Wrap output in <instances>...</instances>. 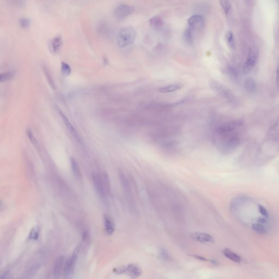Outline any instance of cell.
I'll return each mask as SVG.
<instances>
[{
	"label": "cell",
	"mask_w": 279,
	"mask_h": 279,
	"mask_svg": "<svg viewBox=\"0 0 279 279\" xmlns=\"http://www.w3.org/2000/svg\"><path fill=\"white\" fill-rule=\"evenodd\" d=\"M135 30L132 27H124L119 30L117 37V42L120 48H124L129 46L136 38Z\"/></svg>",
	"instance_id": "cell-1"
},
{
	"label": "cell",
	"mask_w": 279,
	"mask_h": 279,
	"mask_svg": "<svg viewBox=\"0 0 279 279\" xmlns=\"http://www.w3.org/2000/svg\"><path fill=\"white\" fill-rule=\"evenodd\" d=\"M208 84L210 88L221 97L231 102L235 101L236 98L232 91L220 82L211 79L209 80Z\"/></svg>",
	"instance_id": "cell-2"
},
{
	"label": "cell",
	"mask_w": 279,
	"mask_h": 279,
	"mask_svg": "<svg viewBox=\"0 0 279 279\" xmlns=\"http://www.w3.org/2000/svg\"><path fill=\"white\" fill-rule=\"evenodd\" d=\"M119 180L121 182V185L123 189V193L125 196V199L127 202L128 206L129 207L130 209L133 213L136 212V207L134 203L133 196L132 195V190L130 189L129 184L127 180V178H126L125 174L124 173L122 170H119Z\"/></svg>",
	"instance_id": "cell-3"
},
{
	"label": "cell",
	"mask_w": 279,
	"mask_h": 279,
	"mask_svg": "<svg viewBox=\"0 0 279 279\" xmlns=\"http://www.w3.org/2000/svg\"><path fill=\"white\" fill-rule=\"evenodd\" d=\"M259 57V51L255 47H253L249 51L246 62L244 64L243 73L245 75L248 74L251 71H253L257 64Z\"/></svg>",
	"instance_id": "cell-4"
},
{
	"label": "cell",
	"mask_w": 279,
	"mask_h": 279,
	"mask_svg": "<svg viewBox=\"0 0 279 279\" xmlns=\"http://www.w3.org/2000/svg\"><path fill=\"white\" fill-rule=\"evenodd\" d=\"M80 249V246L78 245L75 248V250L74 251L72 255L69 258H68L65 262L63 272L64 277H68L73 274L74 268H75V264L77 261V255H78V253L79 252Z\"/></svg>",
	"instance_id": "cell-5"
},
{
	"label": "cell",
	"mask_w": 279,
	"mask_h": 279,
	"mask_svg": "<svg viewBox=\"0 0 279 279\" xmlns=\"http://www.w3.org/2000/svg\"><path fill=\"white\" fill-rule=\"evenodd\" d=\"M243 125V122L239 119H234L220 125L217 128V132L220 134H224L233 132Z\"/></svg>",
	"instance_id": "cell-6"
},
{
	"label": "cell",
	"mask_w": 279,
	"mask_h": 279,
	"mask_svg": "<svg viewBox=\"0 0 279 279\" xmlns=\"http://www.w3.org/2000/svg\"><path fill=\"white\" fill-rule=\"evenodd\" d=\"M240 140L235 136L230 137L222 141L219 146L220 151L224 153L230 152L239 145Z\"/></svg>",
	"instance_id": "cell-7"
},
{
	"label": "cell",
	"mask_w": 279,
	"mask_h": 279,
	"mask_svg": "<svg viewBox=\"0 0 279 279\" xmlns=\"http://www.w3.org/2000/svg\"><path fill=\"white\" fill-rule=\"evenodd\" d=\"M135 11V8L127 5H119L114 9V15L118 19H123L131 15Z\"/></svg>",
	"instance_id": "cell-8"
},
{
	"label": "cell",
	"mask_w": 279,
	"mask_h": 279,
	"mask_svg": "<svg viewBox=\"0 0 279 279\" xmlns=\"http://www.w3.org/2000/svg\"><path fill=\"white\" fill-rule=\"evenodd\" d=\"M63 44V38L61 35H57L51 40L49 44V49L53 55H58L61 51Z\"/></svg>",
	"instance_id": "cell-9"
},
{
	"label": "cell",
	"mask_w": 279,
	"mask_h": 279,
	"mask_svg": "<svg viewBox=\"0 0 279 279\" xmlns=\"http://www.w3.org/2000/svg\"><path fill=\"white\" fill-rule=\"evenodd\" d=\"M93 181L98 195L101 199L104 200L105 198L106 191L103 179L99 174L95 173L93 174Z\"/></svg>",
	"instance_id": "cell-10"
},
{
	"label": "cell",
	"mask_w": 279,
	"mask_h": 279,
	"mask_svg": "<svg viewBox=\"0 0 279 279\" xmlns=\"http://www.w3.org/2000/svg\"><path fill=\"white\" fill-rule=\"evenodd\" d=\"M205 19L204 17L200 15H194L189 18L188 25L189 28L193 31L194 30H201L204 26Z\"/></svg>",
	"instance_id": "cell-11"
},
{
	"label": "cell",
	"mask_w": 279,
	"mask_h": 279,
	"mask_svg": "<svg viewBox=\"0 0 279 279\" xmlns=\"http://www.w3.org/2000/svg\"><path fill=\"white\" fill-rule=\"evenodd\" d=\"M190 237L194 241L203 244H211L214 242L213 237L206 233L193 232L190 235Z\"/></svg>",
	"instance_id": "cell-12"
},
{
	"label": "cell",
	"mask_w": 279,
	"mask_h": 279,
	"mask_svg": "<svg viewBox=\"0 0 279 279\" xmlns=\"http://www.w3.org/2000/svg\"><path fill=\"white\" fill-rule=\"evenodd\" d=\"M132 278H137L140 277L142 274L141 268L135 264H130L125 267V272Z\"/></svg>",
	"instance_id": "cell-13"
},
{
	"label": "cell",
	"mask_w": 279,
	"mask_h": 279,
	"mask_svg": "<svg viewBox=\"0 0 279 279\" xmlns=\"http://www.w3.org/2000/svg\"><path fill=\"white\" fill-rule=\"evenodd\" d=\"M64 262L65 257L63 256H59L56 260L53 269V274L56 278L59 277L62 272H63L64 267L65 264Z\"/></svg>",
	"instance_id": "cell-14"
},
{
	"label": "cell",
	"mask_w": 279,
	"mask_h": 279,
	"mask_svg": "<svg viewBox=\"0 0 279 279\" xmlns=\"http://www.w3.org/2000/svg\"><path fill=\"white\" fill-rule=\"evenodd\" d=\"M58 112H59L60 117L62 119V121L63 122L64 124V125H66L67 128L68 129L69 132H71V134H73V136H75L76 138H78V134H77V132L75 129V128L73 127L72 123L69 121L68 118L67 117L65 114H64L61 110H59V109H58Z\"/></svg>",
	"instance_id": "cell-15"
},
{
	"label": "cell",
	"mask_w": 279,
	"mask_h": 279,
	"mask_svg": "<svg viewBox=\"0 0 279 279\" xmlns=\"http://www.w3.org/2000/svg\"><path fill=\"white\" fill-rule=\"evenodd\" d=\"M183 88V85L180 84H174L163 87L159 89V92L161 93L174 92L180 90Z\"/></svg>",
	"instance_id": "cell-16"
},
{
	"label": "cell",
	"mask_w": 279,
	"mask_h": 279,
	"mask_svg": "<svg viewBox=\"0 0 279 279\" xmlns=\"http://www.w3.org/2000/svg\"><path fill=\"white\" fill-rule=\"evenodd\" d=\"M104 225L106 234L109 235H112L114 233L115 226L113 221L108 216H105L104 217Z\"/></svg>",
	"instance_id": "cell-17"
},
{
	"label": "cell",
	"mask_w": 279,
	"mask_h": 279,
	"mask_svg": "<svg viewBox=\"0 0 279 279\" xmlns=\"http://www.w3.org/2000/svg\"><path fill=\"white\" fill-rule=\"evenodd\" d=\"M223 254L227 258L235 262L239 263L242 261V258L240 256L229 249H225L223 250Z\"/></svg>",
	"instance_id": "cell-18"
},
{
	"label": "cell",
	"mask_w": 279,
	"mask_h": 279,
	"mask_svg": "<svg viewBox=\"0 0 279 279\" xmlns=\"http://www.w3.org/2000/svg\"><path fill=\"white\" fill-rule=\"evenodd\" d=\"M183 40L185 44L192 46L193 44V31L190 28L185 30L183 33Z\"/></svg>",
	"instance_id": "cell-19"
},
{
	"label": "cell",
	"mask_w": 279,
	"mask_h": 279,
	"mask_svg": "<svg viewBox=\"0 0 279 279\" xmlns=\"http://www.w3.org/2000/svg\"><path fill=\"white\" fill-rule=\"evenodd\" d=\"M244 86L249 93H254L256 90V84L252 77H248L244 81Z\"/></svg>",
	"instance_id": "cell-20"
},
{
	"label": "cell",
	"mask_w": 279,
	"mask_h": 279,
	"mask_svg": "<svg viewBox=\"0 0 279 279\" xmlns=\"http://www.w3.org/2000/svg\"><path fill=\"white\" fill-rule=\"evenodd\" d=\"M150 24L154 29H159L163 26L164 21L160 16H156L150 19Z\"/></svg>",
	"instance_id": "cell-21"
},
{
	"label": "cell",
	"mask_w": 279,
	"mask_h": 279,
	"mask_svg": "<svg viewBox=\"0 0 279 279\" xmlns=\"http://www.w3.org/2000/svg\"><path fill=\"white\" fill-rule=\"evenodd\" d=\"M71 167H72L73 174L75 176V177L77 178H81V171L80 170L79 166L77 164V161L74 158H71Z\"/></svg>",
	"instance_id": "cell-22"
},
{
	"label": "cell",
	"mask_w": 279,
	"mask_h": 279,
	"mask_svg": "<svg viewBox=\"0 0 279 279\" xmlns=\"http://www.w3.org/2000/svg\"><path fill=\"white\" fill-rule=\"evenodd\" d=\"M226 39L229 46L232 49L235 48V43L233 33L231 31H227L226 33Z\"/></svg>",
	"instance_id": "cell-23"
},
{
	"label": "cell",
	"mask_w": 279,
	"mask_h": 279,
	"mask_svg": "<svg viewBox=\"0 0 279 279\" xmlns=\"http://www.w3.org/2000/svg\"><path fill=\"white\" fill-rule=\"evenodd\" d=\"M221 7L224 11L225 13L228 15L231 10V4L229 0H219Z\"/></svg>",
	"instance_id": "cell-24"
},
{
	"label": "cell",
	"mask_w": 279,
	"mask_h": 279,
	"mask_svg": "<svg viewBox=\"0 0 279 279\" xmlns=\"http://www.w3.org/2000/svg\"><path fill=\"white\" fill-rule=\"evenodd\" d=\"M15 75L14 71H8L5 73H2L0 75V81L1 82H6L12 79Z\"/></svg>",
	"instance_id": "cell-25"
},
{
	"label": "cell",
	"mask_w": 279,
	"mask_h": 279,
	"mask_svg": "<svg viewBox=\"0 0 279 279\" xmlns=\"http://www.w3.org/2000/svg\"><path fill=\"white\" fill-rule=\"evenodd\" d=\"M252 229L255 232L259 235H264L266 233V230L263 224L260 223H254L252 225Z\"/></svg>",
	"instance_id": "cell-26"
},
{
	"label": "cell",
	"mask_w": 279,
	"mask_h": 279,
	"mask_svg": "<svg viewBox=\"0 0 279 279\" xmlns=\"http://www.w3.org/2000/svg\"><path fill=\"white\" fill-rule=\"evenodd\" d=\"M10 5L17 8H23L26 6L25 0H8Z\"/></svg>",
	"instance_id": "cell-27"
},
{
	"label": "cell",
	"mask_w": 279,
	"mask_h": 279,
	"mask_svg": "<svg viewBox=\"0 0 279 279\" xmlns=\"http://www.w3.org/2000/svg\"><path fill=\"white\" fill-rule=\"evenodd\" d=\"M61 73L65 77H68L71 75L72 73L71 66L64 62H62Z\"/></svg>",
	"instance_id": "cell-28"
},
{
	"label": "cell",
	"mask_w": 279,
	"mask_h": 279,
	"mask_svg": "<svg viewBox=\"0 0 279 279\" xmlns=\"http://www.w3.org/2000/svg\"><path fill=\"white\" fill-rule=\"evenodd\" d=\"M158 254L160 259L163 260L164 261H169L171 258L169 253L165 249L161 248L159 250Z\"/></svg>",
	"instance_id": "cell-29"
},
{
	"label": "cell",
	"mask_w": 279,
	"mask_h": 279,
	"mask_svg": "<svg viewBox=\"0 0 279 279\" xmlns=\"http://www.w3.org/2000/svg\"><path fill=\"white\" fill-rule=\"evenodd\" d=\"M103 180L104 185L105 187L106 193H110L111 192V185H110V179L109 177L108 176V174L104 172L103 174Z\"/></svg>",
	"instance_id": "cell-30"
},
{
	"label": "cell",
	"mask_w": 279,
	"mask_h": 279,
	"mask_svg": "<svg viewBox=\"0 0 279 279\" xmlns=\"http://www.w3.org/2000/svg\"><path fill=\"white\" fill-rule=\"evenodd\" d=\"M40 264H35V265L32 266L31 268L27 271L26 275V277H30L32 275L35 274V272L40 269Z\"/></svg>",
	"instance_id": "cell-31"
},
{
	"label": "cell",
	"mask_w": 279,
	"mask_h": 279,
	"mask_svg": "<svg viewBox=\"0 0 279 279\" xmlns=\"http://www.w3.org/2000/svg\"><path fill=\"white\" fill-rule=\"evenodd\" d=\"M19 25L22 29H26L30 26L31 25V20L27 18H21L19 21Z\"/></svg>",
	"instance_id": "cell-32"
},
{
	"label": "cell",
	"mask_w": 279,
	"mask_h": 279,
	"mask_svg": "<svg viewBox=\"0 0 279 279\" xmlns=\"http://www.w3.org/2000/svg\"><path fill=\"white\" fill-rule=\"evenodd\" d=\"M27 135L29 137V140H30L31 143L33 144L35 146H38V143L37 140L35 138V136H34L33 133L32 132V130L31 129H29L27 130Z\"/></svg>",
	"instance_id": "cell-33"
},
{
	"label": "cell",
	"mask_w": 279,
	"mask_h": 279,
	"mask_svg": "<svg viewBox=\"0 0 279 279\" xmlns=\"http://www.w3.org/2000/svg\"><path fill=\"white\" fill-rule=\"evenodd\" d=\"M39 237V230L35 227L31 230L29 235V239L32 240H37Z\"/></svg>",
	"instance_id": "cell-34"
},
{
	"label": "cell",
	"mask_w": 279,
	"mask_h": 279,
	"mask_svg": "<svg viewBox=\"0 0 279 279\" xmlns=\"http://www.w3.org/2000/svg\"><path fill=\"white\" fill-rule=\"evenodd\" d=\"M258 211L260 214H261L264 217H265L267 219L268 218L269 214H268V211L263 206H262V205L258 206Z\"/></svg>",
	"instance_id": "cell-35"
},
{
	"label": "cell",
	"mask_w": 279,
	"mask_h": 279,
	"mask_svg": "<svg viewBox=\"0 0 279 279\" xmlns=\"http://www.w3.org/2000/svg\"><path fill=\"white\" fill-rule=\"evenodd\" d=\"M44 72L45 74V75L46 76L47 79H48V80L49 81V84H50L51 86H52V88H53V86H54V84L53 83V81L52 80V79H51V77H50V74L49 73V72L48 71V69L47 68H45V67H44Z\"/></svg>",
	"instance_id": "cell-36"
},
{
	"label": "cell",
	"mask_w": 279,
	"mask_h": 279,
	"mask_svg": "<svg viewBox=\"0 0 279 279\" xmlns=\"http://www.w3.org/2000/svg\"><path fill=\"white\" fill-rule=\"evenodd\" d=\"M276 82L277 89L279 91V64L277 67V71H276Z\"/></svg>",
	"instance_id": "cell-37"
},
{
	"label": "cell",
	"mask_w": 279,
	"mask_h": 279,
	"mask_svg": "<svg viewBox=\"0 0 279 279\" xmlns=\"http://www.w3.org/2000/svg\"><path fill=\"white\" fill-rule=\"evenodd\" d=\"M193 256L194 258H196V259L200 260V261H210V262H211V259L209 260V259L206 258L205 257H202V256H198V255H193Z\"/></svg>",
	"instance_id": "cell-38"
},
{
	"label": "cell",
	"mask_w": 279,
	"mask_h": 279,
	"mask_svg": "<svg viewBox=\"0 0 279 279\" xmlns=\"http://www.w3.org/2000/svg\"><path fill=\"white\" fill-rule=\"evenodd\" d=\"M266 219L267 218L264 217V216L263 217H259L257 219V222H258V223H260V224H265L267 222Z\"/></svg>",
	"instance_id": "cell-39"
}]
</instances>
